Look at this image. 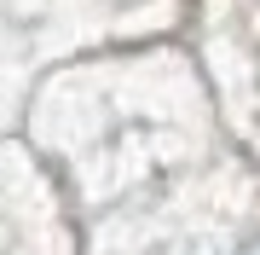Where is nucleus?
Masks as SVG:
<instances>
[]
</instances>
